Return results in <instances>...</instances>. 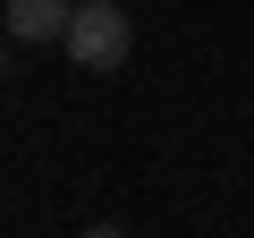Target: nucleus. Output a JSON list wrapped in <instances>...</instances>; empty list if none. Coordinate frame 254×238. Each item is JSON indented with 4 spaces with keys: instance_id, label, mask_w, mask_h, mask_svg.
<instances>
[{
    "instance_id": "f257e3e1",
    "label": "nucleus",
    "mask_w": 254,
    "mask_h": 238,
    "mask_svg": "<svg viewBox=\"0 0 254 238\" xmlns=\"http://www.w3.org/2000/svg\"><path fill=\"white\" fill-rule=\"evenodd\" d=\"M68 60L85 68V77H110V68H127V51H136V26H127V9H110V0H76V17H68Z\"/></svg>"
},
{
    "instance_id": "f03ea898",
    "label": "nucleus",
    "mask_w": 254,
    "mask_h": 238,
    "mask_svg": "<svg viewBox=\"0 0 254 238\" xmlns=\"http://www.w3.org/2000/svg\"><path fill=\"white\" fill-rule=\"evenodd\" d=\"M76 17V0H9V34L17 43H60Z\"/></svg>"
},
{
    "instance_id": "7ed1b4c3",
    "label": "nucleus",
    "mask_w": 254,
    "mask_h": 238,
    "mask_svg": "<svg viewBox=\"0 0 254 238\" xmlns=\"http://www.w3.org/2000/svg\"><path fill=\"white\" fill-rule=\"evenodd\" d=\"M85 238H127V230H119V221H102V230H85Z\"/></svg>"
},
{
    "instance_id": "20e7f679",
    "label": "nucleus",
    "mask_w": 254,
    "mask_h": 238,
    "mask_svg": "<svg viewBox=\"0 0 254 238\" xmlns=\"http://www.w3.org/2000/svg\"><path fill=\"white\" fill-rule=\"evenodd\" d=\"M0 68H9V51H0Z\"/></svg>"
}]
</instances>
